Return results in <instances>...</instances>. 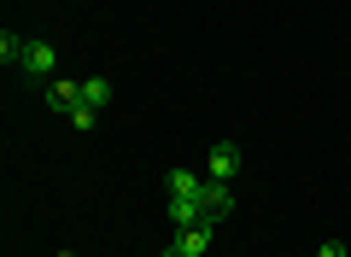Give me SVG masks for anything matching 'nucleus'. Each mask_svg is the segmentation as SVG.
<instances>
[{
    "label": "nucleus",
    "instance_id": "1",
    "mask_svg": "<svg viewBox=\"0 0 351 257\" xmlns=\"http://www.w3.org/2000/svg\"><path fill=\"white\" fill-rule=\"evenodd\" d=\"M18 71H24L29 82H53V71H59V53H53L47 41H24V59H18Z\"/></svg>",
    "mask_w": 351,
    "mask_h": 257
},
{
    "label": "nucleus",
    "instance_id": "2",
    "mask_svg": "<svg viewBox=\"0 0 351 257\" xmlns=\"http://www.w3.org/2000/svg\"><path fill=\"white\" fill-rule=\"evenodd\" d=\"M199 210L211 222H223L228 210H234V182H211V175H205V187H199Z\"/></svg>",
    "mask_w": 351,
    "mask_h": 257
},
{
    "label": "nucleus",
    "instance_id": "3",
    "mask_svg": "<svg viewBox=\"0 0 351 257\" xmlns=\"http://www.w3.org/2000/svg\"><path fill=\"white\" fill-rule=\"evenodd\" d=\"M205 175H211V182H234V175H240V147H234V140H217V147H211Z\"/></svg>",
    "mask_w": 351,
    "mask_h": 257
},
{
    "label": "nucleus",
    "instance_id": "4",
    "mask_svg": "<svg viewBox=\"0 0 351 257\" xmlns=\"http://www.w3.org/2000/svg\"><path fill=\"white\" fill-rule=\"evenodd\" d=\"M211 240H217V222H193V228L176 234V252H182V257H205Z\"/></svg>",
    "mask_w": 351,
    "mask_h": 257
},
{
    "label": "nucleus",
    "instance_id": "5",
    "mask_svg": "<svg viewBox=\"0 0 351 257\" xmlns=\"http://www.w3.org/2000/svg\"><path fill=\"white\" fill-rule=\"evenodd\" d=\"M47 106L53 111H76L82 106V82H47Z\"/></svg>",
    "mask_w": 351,
    "mask_h": 257
},
{
    "label": "nucleus",
    "instance_id": "6",
    "mask_svg": "<svg viewBox=\"0 0 351 257\" xmlns=\"http://www.w3.org/2000/svg\"><path fill=\"white\" fill-rule=\"evenodd\" d=\"M205 175L199 170H170V199H199Z\"/></svg>",
    "mask_w": 351,
    "mask_h": 257
},
{
    "label": "nucleus",
    "instance_id": "7",
    "mask_svg": "<svg viewBox=\"0 0 351 257\" xmlns=\"http://www.w3.org/2000/svg\"><path fill=\"white\" fill-rule=\"evenodd\" d=\"M82 106L106 111V106H112V82H106V76H82Z\"/></svg>",
    "mask_w": 351,
    "mask_h": 257
},
{
    "label": "nucleus",
    "instance_id": "8",
    "mask_svg": "<svg viewBox=\"0 0 351 257\" xmlns=\"http://www.w3.org/2000/svg\"><path fill=\"white\" fill-rule=\"evenodd\" d=\"M170 222L176 228H193V222H211V217L199 210V199H170Z\"/></svg>",
    "mask_w": 351,
    "mask_h": 257
},
{
    "label": "nucleus",
    "instance_id": "9",
    "mask_svg": "<svg viewBox=\"0 0 351 257\" xmlns=\"http://www.w3.org/2000/svg\"><path fill=\"white\" fill-rule=\"evenodd\" d=\"M0 59H6V64L24 59V36H12V29H6V36H0Z\"/></svg>",
    "mask_w": 351,
    "mask_h": 257
},
{
    "label": "nucleus",
    "instance_id": "10",
    "mask_svg": "<svg viewBox=\"0 0 351 257\" xmlns=\"http://www.w3.org/2000/svg\"><path fill=\"white\" fill-rule=\"evenodd\" d=\"M71 123H76V129H94V123H100V111H94V106H76Z\"/></svg>",
    "mask_w": 351,
    "mask_h": 257
},
{
    "label": "nucleus",
    "instance_id": "11",
    "mask_svg": "<svg viewBox=\"0 0 351 257\" xmlns=\"http://www.w3.org/2000/svg\"><path fill=\"white\" fill-rule=\"evenodd\" d=\"M316 257H346V245H339V240H328V245H322Z\"/></svg>",
    "mask_w": 351,
    "mask_h": 257
},
{
    "label": "nucleus",
    "instance_id": "12",
    "mask_svg": "<svg viewBox=\"0 0 351 257\" xmlns=\"http://www.w3.org/2000/svg\"><path fill=\"white\" fill-rule=\"evenodd\" d=\"M158 257H182V252H176V245H164V252H158Z\"/></svg>",
    "mask_w": 351,
    "mask_h": 257
}]
</instances>
